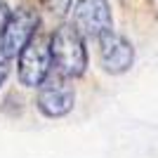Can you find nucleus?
<instances>
[{
	"instance_id": "1",
	"label": "nucleus",
	"mask_w": 158,
	"mask_h": 158,
	"mask_svg": "<svg viewBox=\"0 0 158 158\" xmlns=\"http://www.w3.org/2000/svg\"><path fill=\"white\" fill-rule=\"evenodd\" d=\"M50 54L61 76H83L87 66V52L80 33L73 26H59L50 38Z\"/></svg>"
},
{
	"instance_id": "2",
	"label": "nucleus",
	"mask_w": 158,
	"mask_h": 158,
	"mask_svg": "<svg viewBox=\"0 0 158 158\" xmlns=\"http://www.w3.org/2000/svg\"><path fill=\"white\" fill-rule=\"evenodd\" d=\"M80 38H104L106 33L113 31L111 10L106 0H78L73 7V24Z\"/></svg>"
},
{
	"instance_id": "3",
	"label": "nucleus",
	"mask_w": 158,
	"mask_h": 158,
	"mask_svg": "<svg viewBox=\"0 0 158 158\" xmlns=\"http://www.w3.org/2000/svg\"><path fill=\"white\" fill-rule=\"evenodd\" d=\"M35 26H38V14L33 10L21 7L17 12H10V19H7L2 33H0V52L5 54L7 59L21 54V50L33 38Z\"/></svg>"
},
{
	"instance_id": "4",
	"label": "nucleus",
	"mask_w": 158,
	"mask_h": 158,
	"mask_svg": "<svg viewBox=\"0 0 158 158\" xmlns=\"http://www.w3.org/2000/svg\"><path fill=\"white\" fill-rule=\"evenodd\" d=\"M50 43L40 35L31 38L19 54V80L26 87H40L50 73Z\"/></svg>"
},
{
	"instance_id": "5",
	"label": "nucleus",
	"mask_w": 158,
	"mask_h": 158,
	"mask_svg": "<svg viewBox=\"0 0 158 158\" xmlns=\"http://www.w3.org/2000/svg\"><path fill=\"white\" fill-rule=\"evenodd\" d=\"M73 90L66 85V80H61L59 76H47L45 83L38 90V109L40 113H45L47 118H59L73 109Z\"/></svg>"
},
{
	"instance_id": "6",
	"label": "nucleus",
	"mask_w": 158,
	"mask_h": 158,
	"mask_svg": "<svg viewBox=\"0 0 158 158\" xmlns=\"http://www.w3.org/2000/svg\"><path fill=\"white\" fill-rule=\"evenodd\" d=\"M132 59H135V50L127 38L113 31L99 38V61L106 73H125L132 66Z\"/></svg>"
},
{
	"instance_id": "7",
	"label": "nucleus",
	"mask_w": 158,
	"mask_h": 158,
	"mask_svg": "<svg viewBox=\"0 0 158 158\" xmlns=\"http://www.w3.org/2000/svg\"><path fill=\"white\" fill-rule=\"evenodd\" d=\"M43 7L54 17H64L71 7V0H43Z\"/></svg>"
},
{
	"instance_id": "8",
	"label": "nucleus",
	"mask_w": 158,
	"mask_h": 158,
	"mask_svg": "<svg viewBox=\"0 0 158 158\" xmlns=\"http://www.w3.org/2000/svg\"><path fill=\"white\" fill-rule=\"evenodd\" d=\"M10 76V59H7L5 54L0 52V85L5 83V78Z\"/></svg>"
}]
</instances>
